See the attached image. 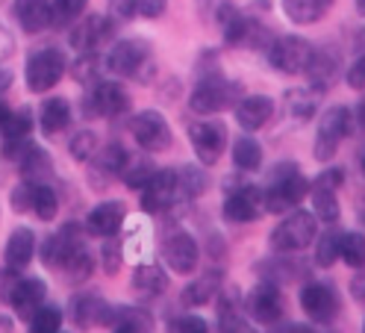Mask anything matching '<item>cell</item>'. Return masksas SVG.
Returning <instances> with one entry per match:
<instances>
[{
    "mask_svg": "<svg viewBox=\"0 0 365 333\" xmlns=\"http://www.w3.org/2000/svg\"><path fill=\"white\" fill-rule=\"evenodd\" d=\"M309 192V183L301 177L294 163L277 165V171L271 174L268 186L262 189V207L265 212H289V207H298Z\"/></svg>",
    "mask_w": 365,
    "mask_h": 333,
    "instance_id": "6da1fadb",
    "label": "cell"
},
{
    "mask_svg": "<svg viewBox=\"0 0 365 333\" xmlns=\"http://www.w3.org/2000/svg\"><path fill=\"white\" fill-rule=\"evenodd\" d=\"M354 127V116L348 106H333L327 109V113L322 116V121H318V130H315V160H333L339 145L345 142V136L351 133Z\"/></svg>",
    "mask_w": 365,
    "mask_h": 333,
    "instance_id": "7a4b0ae2",
    "label": "cell"
},
{
    "mask_svg": "<svg viewBox=\"0 0 365 333\" xmlns=\"http://www.w3.org/2000/svg\"><path fill=\"white\" fill-rule=\"evenodd\" d=\"M242 95V88L239 83H230V80H224L221 74L215 77H207V80H200L197 88L192 92V109L200 116H212V113H224L227 106H233Z\"/></svg>",
    "mask_w": 365,
    "mask_h": 333,
    "instance_id": "3957f363",
    "label": "cell"
},
{
    "mask_svg": "<svg viewBox=\"0 0 365 333\" xmlns=\"http://www.w3.org/2000/svg\"><path fill=\"white\" fill-rule=\"evenodd\" d=\"M318 233V225H315V215L312 212H304V210H294L292 215H286L277 227L271 233V245L277 251H304L312 245V239Z\"/></svg>",
    "mask_w": 365,
    "mask_h": 333,
    "instance_id": "277c9868",
    "label": "cell"
},
{
    "mask_svg": "<svg viewBox=\"0 0 365 333\" xmlns=\"http://www.w3.org/2000/svg\"><path fill=\"white\" fill-rule=\"evenodd\" d=\"M312 53H315V48L307 39L283 36V39H277L271 44L268 59H271L274 68L283 71V74H304L309 68V62H312Z\"/></svg>",
    "mask_w": 365,
    "mask_h": 333,
    "instance_id": "5b68a950",
    "label": "cell"
},
{
    "mask_svg": "<svg viewBox=\"0 0 365 333\" xmlns=\"http://www.w3.org/2000/svg\"><path fill=\"white\" fill-rule=\"evenodd\" d=\"M65 74V56L62 51H53V48H44L38 51L36 56H30L27 62V86L33 92H51V88L62 80Z\"/></svg>",
    "mask_w": 365,
    "mask_h": 333,
    "instance_id": "8992f818",
    "label": "cell"
},
{
    "mask_svg": "<svg viewBox=\"0 0 365 333\" xmlns=\"http://www.w3.org/2000/svg\"><path fill=\"white\" fill-rule=\"evenodd\" d=\"M86 248L83 242V230L77 225H65L56 236H51L48 242H44L41 248V260L48 269H65L68 262H71L74 257H80Z\"/></svg>",
    "mask_w": 365,
    "mask_h": 333,
    "instance_id": "52a82bcc",
    "label": "cell"
},
{
    "mask_svg": "<svg viewBox=\"0 0 365 333\" xmlns=\"http://www.w3.org/2000/svg\"><path fill=\"white\" fill-rule=\"evenodd\" d=\"M189 139H192L197 160L203 165H215L224 153V145H227V127L221 121H197L189 130Z\"/></svg>",
    "mask_w": 365,
    "mask_h": 333,
    "instance_id": "ba28073f",
    "label": "cell"
},
{
    "mask_svg": "<svg viewBox=\"0 0 365 333\" xmlns=\"http://www.w3.org/2000/svg\"><path fill=\"white\" fill-rule=\"evenodd\" d=\"M301 307H304V313L315 322V324H330L339 313V295L330 283H307L304 286V292H301Z\"/></svg>",
    "mask_w": 365,
    "mask_h": 333,
    "instance_id": "9c48e42d",
    "label": "cell"
},
{
    "mask_svg": "<svg viewBox=\"0 0 365 333\" xmlns=\"http://www.w3.org/2000/svg\"><path fill=\"white\" fill-rule=\"evenodd\" d=\"M133 139L139 142L145 150H165L171 145V127L168 121L156 113V109H148V113H139L130 124Z\"/></svg>",
    "mask_w": 365,
    "mask_h": 333,
    "instance_id": "30bf717a",
    "label": "cell"
},
{
    "mask_svg": "<svg viewBox=\"0 0 365 333\" xmlns=\"http://www.w3.org/2000/svg\"><path fill=\"white\" fill-rule=\"evenodd\" d=\"M150 59V48L148 41L142 39H124L118 41L115 48L109 51V59H106V68L112 74H121V77H133L142 71V65Z\"/></svg>",
    "mask_w": 365,
    "mask_h": 333,
    "instance_id": "8fae6325",
    "label": "cell"
},
{
    "mask_svg": "<svg viewBox=\"0 0 365 333\" xmlns=\"http://www.w3.org/2000/svg\"><path fill=\"white\" fill-rule=\"evenodd\" d=\"M245 307H247L250 319H257V322H262V324H274V322L283 319L286 301H283V292H280L274 283H259V286H254V290H250Z\"/></svg>",
    "mask_w": 365,
    "mask_h": 333,
    "instance_id": "7c38bea8",
    "label": "cell"
},
{
    "mask_svg": "<svg viewBox=\"0 0 365 333\" xmlns=\"http://www.w3.org/2000/svg\"><path fill=\"white\" fill-rule=\"evenodd\" d=\"M180 186H177V174L174 171H156L150 180L142 186V210L156 215V212H163L174 204V198H177Z\"/></svg>",
    "mask_w": 365,
    "mask_h": 333,
    "instance_id": "4fadbf2b",
    "label": "cell"
},
{
    "mask_svg": "<svg viewBox=\"0 0 365 333\" xmlns=\"http://www.w3.org/2000/svg\"><path fill=\"white\" fill-rule=\"evenodd\" d=\"M265 212L262 207V189L257 186H242L236 192H230V198L224 201V218L242 225V221H257Z\"/></svg>",
    "mask_w": 365,
    "mask_h": 333,
    "instance_id": "5bb4252c",
    "label": "cell"
},
{
    "mask_svg": "<svg viewBox=\"0 0 365 333\" xmlns=\"http://www.w3.org/2000/svg\"><path fill=\"white\" fill-rule=\"evenodd\" d=\"M339 186H341V171L339 168H330V171L315 177V183L309 189H312V207H315L318 218H324V221L339 218V201H336Z\"/></svg>",
    "mask_w": 365,
    "mask_h": 333,
    "instance_id": "9a60e30c",
    "label": "cell"
},
{
    "mask_svg": "<svg viewBox=\"0 0 365 333\" xmlns=\"http://www.w3.org/2000/svg\"><path fill=\"white\" fill-rule=\"evenodd\" d=\"M112 36V21L103 15H88L86 21L74 27L71 33V48L80 53H95L101 44H106Z\"/></svg>",
    "mask_w": 365,
    "mask_h": 333,
    "instance_id": "2e32d148",
    "label": "cell"
},
{
    "mask_svg": "<svg viewBox=\"0 0 365 333\" xmlns=\"http://www.w3.org/2000/svg\"><path fill=\"white\" fill-rule=\"evenodd\" d=\"M163 257L177 275H192L197 265V245L189 233H171L163 245Z\"/></svg>",
    "mask_w": 365,
    "mask_h": 333,
    "instance_id": "e0dca14e",
    "label": "cell"
},
{
    "mask_svg": "<svg viewBox=\"0 0 365 333\" xmlns=\"http://www.w3.org/2000/svg\"><path fill=\"white\" fill-rule=\"evenodd\" d=\"M88 103H91V113L95 116L115 118L130 106V98L124 92V86H118V83H98L95 92H91V98H88Z\"/></svg>",
    "mask_w": 365,
    "mask_h": 333,
    "instance_id": "ac0fdd59",
    "label": "cell"
},
{
    "mask_svg": "<svg viewBox=\"0 0 365 333\" xmlns=\"http://www.w3.org/2000/svg\"><path fill=\"white\" fill-rule=\"evenodd\" d=\"M124 215H127V207L121 201H106V204H98L95 210L88 212V233L91 236H115L118 227L124 225Z\"/></svg>",
    "mask_w": 365,
    "mask_h": 333,
    "instance_id": "d6986e66",
    "label": "cell"
},
{
    "mask_svg": "<svg viewBox=\"0 0 365 333\" xmlns=\"http://www.w3.org/2000/svg\"><path fill=\"white\" fill-rule=\"evenodd\" d=\"M71 316L80 327H95V324H112L115 309H112L106 301H101L98 295H80L71 304Z\"/></svg>",
    "mask_w": 365,
    "mask_h": 333,
    "instance_id": "ffe728a7",
    "label": "cell"
},
{
    "mask_svg": "<svg viewBox=\"0 0 365 333\" xmlns=\"http://www.w3.org/2000/svg\"><path fill=\"white\" fill-rule=\"evenodd\" d=\"M271 116H274V103L265 95H250L242 103H236V121H239L242 130L254 133V130L265 127L271 121Z\"/></svg>",
    "mask_w": 365,
    "mask_h": 333,
    "instance_id": "44dd1931",
    "label": "cell"
},
{
    "mask_svg": "<svg viewBox=\"0 0 365 333\" xmlns=\"http://www.w3.org/2000/svg\"><path fill=\"white\" fill-rule=\"evenodd\" d=\"M44 292H48L44 280H38V277L21 280V283L15 286V292H12L9 304L15 307V313H18L21 319H27V322H30V316L36 313V309L41 307V301H44Z\"/></svg>",
    "mask_w": 365,
    "mask_h": 333,
    "instance_id": "7402d4cb",
    "label": "cell"
},
{
    "mask_svg": "<svg viewBox=\"0 0 365 333\" xmlns=\"http://www.w3.org/2000/svg\"><path fill=\"white\" fill-rule=\"evenodd\" d=\"M15 18L27 33L51 27V0H15Z\"/></svg>",
    "mask_w": 365,
    "mask_h": 333,
    "instance_id": "603a6c76",
    "label": "cell"
},
{
    "mask_svg": "<svg viewBox=\"0 0 365 333\" xmlns=\"http://www.w3.org/2000/svg\"><path fill=\"white\" fill-rule=\"evenodd\" d=\"M33 254H36V236H33V230H27V227L12 230V236L6 242V251H4L9 269H24V265L33 260Z\"/></svg>",
    "mask_w": 365,
    "mask_h": 333,
    "instance_id": "cb8c5ba5",
    "label": "cell"
},
{
    "mask_svg": "<svg viewBox=\"0 0 365 333\" xmlns=\"http://www.w3.org/2000/svg\"><path fill=\"white\" fill-rule=\"evenodd\" d=\"M127 163V150L121 145H106V148H98L95 153V177L101 174V180L95 183H109L112 177H121V168Z\"/></svg>",
    "mask_w": 365,
    "mask_h": 333,
    "instance_id": "d4e9b609",
    "label": "cell"
},
{
    "mask_svg": "<svg viewBox=\"0 0 365 333\" xmlns=\"http://www.w3.org/2000/svg\"><path fill=\"white\" fill-rule=\"evenodd\" d=\"M333 0H283V12L294 24H312L327 15Z\"/></svg>",
    "mask_w": 365,
    "mask_h": 333,
    "instance_id": "484cf974",
    "label": "cell"
},
{
    "mask_svg": "<svg viewBox=\"0 0 365 333\" xmlns=\"http://www.w3.org/2000/svg\"><path fill=\"white\" fill-rule=\"evenodd\" d=\"M18 165H21V174H24L27 183H38V180H44V177L51 174V157L36 145H30L24 153H21Z\"/></svg>",
    "mask_w": 365,
    "mask_h": 333,
    "instance_id": "4316f807",
    "label": "cell"
},
{
    "mask_svg": "<svg viewBox=\"0 0 365 333\" xmlns=\"http://www.w3.org/2000/svg\"><path fill=\"white\" fill-rule=\"evenodd\" d=\"M218 292H221V277H218L215 272H210V275L197 277L192 286H186V290H182V304H186V307L210 304Z\"/></svg>",
    "mask_w": 365,
    "mask_h": 333,
    "instance_id": "83f0119b",
    "label": "cell"
},
{
    "mask_svg": "<svg viewBox=\"0 0 365 333\" xmlns=\"http://www.w3.org/2000/svg\"><path fill=\"white\" fill-rule=\"evenodd\" d=\"M68 121H71V103H68L65 98L44 101V106H41V130L48 133V136H53V133L65 130Z\"/></svg>",
    "mask_w": 365,
    "mask_h": 333,
    "instance_id": "f1b7e54d",
    "label": "cell"
},
{
    "mask_svg": "<svg viewBox=\"0 0 365 333\" xmlns=\"http://www.w3.org/2000/svg\"><path fill=\"white\" fill-rule=\"evenodd\" d=\"M88 0H51V27L53 30H65L77 24V18L86 12Z\"/></svg>",
    "mask_w": 365,
    "mask_h": 333,
    "instance_id": "f546056e",
    "label": "cell"
},
{
    "mask_svg": "<svg viewBox=\"0 0 365 333\" xmlns=\"http://www.w3.org/2000/svg\"><path fill=\"white\" fill-rule=\"evenodd\" d=\"M133 286L142 295H159V292H165L168 277H165V272L159 269V265H139L135 275H133Z\"/></svg>",
    "mask_w": 365,
    "mask_h": 333,
    "instance_id": "4dcf8cb0",
    "label": "cell"
},
{
    "mask_svg": "<svg viewBox=\"0 0 365 333\" xmlns=\"http://www.w3.org/2000/svg\"><path fill=\"white\" fill-rule=\"evenodd\" d=\"M153 174H156V168H153V163L148 157H127V163L121 168V177H124V183L130 189H142Z\"/></svg>",
    "mask_w": 365,
    "mask_h": 333,
    "instance_id": "1f68e13d",
    "label": "cell"
},
{
    "mask_svg": "<svg viewBox=\"0 0 365 333\" xmlns=\"http://www.w3.org/2000/svg\"><path fill=\"white\" fill-rule=\"evenodd\" d=\"M233 163L242 168V171H254L262 165V148L257 139L250 136H242L236 145H233Z\"/></svg>",
    "mask_w": 365,
    "mask_h": 333,
    "instance_id": "d6a6232c",
    "label": "cell"
},
{
    "mask_svg": "<svg viewBox=\"0 0 365 333\" xmlns=\"http://www.w3.org/2000/svg\"><path fill=\"white\" fill-rule=\"evenodd\" d=\"M62 327V309L56 304H41L30 316V333H59Z\"/></svg>",
    "mask_w": 365,
    "mask_h": 333,
    "instance_id": "836d02e7",
    "label": "cell"
},
{
    "mask_svg": "<svg viewBox=\"0 0 365 333\" xmlns=\"http://www.w3.org/2000/svg\"><path fill=\"white\" fill-rule=\"evenodd\" d=\"M339 260H345V265H351V269H362L365 265V236L362 233H341Z\"/></svg>",
    "mask_w": 365,
    "mask_h": 333,
    "instance_id": "e575fe53",
    "label": "cell"
},
{
    "mask_svg": "<svg viewBox=\"0 0 365 333\" xmlns=\"http://www.w3.org/2000/svg\"><path fill=\"white\" fill-rule=\"evenodd\" d=\"M33 212L41 221H51L59 212V198H56V192L51 186L36 183V189H33Z\"/></svg>",
    "mask_w": 365,
    "mask_h": 333,
    "instance_id": "d590c367",
    "label": "cell"
},
{
    "mask_svg": "<svg viewBox=\"0 0 365 333\" xmlns=\"http://www.w3.org/2000/svg\"><path fill=\"white\" fill-rule=\"evenodd\" d=\"M315 103H318V98H315L312 88H294V92L286 95L289 113L298 116V118H309V116L315 113Z\"/></svg>",
    "mask_w": 365,
    "mask_h": 333,
    "instance_id": "8d00e7d4",
    "label": "cell"
},
{
    "mask_svg": "<svg viewBox=\"0 0 365 333\" xmlns=\"http://www.w3.org/2000/svg\"><path fill=\"white\" fill-rule=\"evenodd\" d=\"M336 65H339V59H333V56H327V53H322V51H315L307 74L318 83V88H324V86L330 83V77L336 74Z\"/></svg>",
    "mask_w": 365,
    "mask_h": 333,
    "instance_id": "74e56055",
    "label": "cell"
},
{
    "mask_svg": "<svg viewBox=\"0 0 365 333\" xmlns=\"http://www.w3.org/2000/svg\"><path fill=\"white\" fill-rule=\"evenodd\" d=\"M339 251H341V233L330 230V233H324L322 239H318V245H315V262L327 269V265H333L339 260Z\"/></svg>",
    "mask_w": 365,
    "mask_h": 333,
    "instance_id": "f35d334b",
    "label": "cell"
},
{
    "mask_svg": "<svg viewBox=\"0 0 365 333\" xmlns=\"http://www.w3.org/2000/svg\"><path fill=\"white\" fill-rule=\"evenodd\" d=\"M30 130H33V113L30 109H15V113H9L6 124H4L6 139H30Z\"/></svg>",
    "mask_w": 365,
    "mask_h": 333,
    "instance_id": "ab89813d",
    "label": "cell"
},
{
    "mask_svg": "<svg viewBox=\"0 0 365 333\" xmlns=\"http://www.w3.org/2000/svg\"><path fill=\"white\" fill-rule=\"evenodd\" d=\"M112 322L121 324V327H127V330H133V333L150 330V316L145 313V309H135V307H121V309H115V319H112Z\"/></svg>",
    "mask_w": 365,
    "mask_h": 333,
    "instance_id": "60d3db41",
    "label": "cell"
},
{
    "mask_svg": "<svg viewBox=\"0 0 365 333\" xmlns=\"http://www.w3.org/2000/svg\"><path fill=\"white\" fill-rule=\"evenodd\" d=\"M221 333H257L250 327V322L242 316V309L233 304H224L221 307Z\"/></svg>",
    "mask_w": 365,
    "mask_h": 333,
    "instance_id": "b9f144b4",
    "label": "cell"
},
{
    "mask_svg": "<svg viewBox=\"0 0 365 333\" xmlns=\"http://www.w3.org/2000/svg\"><path fill=\"white\" fill-rule=\"evenodd\" d=\"M98 74H101V59L95 53H80V59L74 62L71 77L83 86H91V83H98Z\"/></svg>",
    "mask_w": 365,
    "mask_h": 333,
    "instance_id": "7bdbcfd3",
    "label": "cell"
},
{
    "mask_svg": "<svg viewBox=\"0 0 365 333\" xmlns=\"http://www.w3.org/2000/svg\"><path fill=\"white\" fill-rule=\"evenodd\" d=\"M98 136L95 133H88V130H83V133H77V136L71 139V157L74 160H80V163H86V160H91L98 153Z\"/></svg>",
    "mask_w": 365,
    "mask_h": 333,
    "instance_id": "ee69618b",
    "label": "cell"
},
{
    "mask_svg": "<svg viewBox=\"0 0 365 333\" xmlns=\"http://www.w3.org/2000/svg\"><path fill=\"white\" fill-rule=\"evenodd\" d=\"M168 330L171 333H210V324L200 316H180L168 324Z\"/></svg>",
    "mask_w": 365,
    "mask_h": 333,
    "instance_id": "f6af8a7d",
    "label": "cell"
},
{
    "mask_svg": "<svg viewBox=\"0 0 365 333\" xmlns=\"http://www.w3.org/2000/svg\"><path fill=\"white\" fill-rule=\"evenodd\" d=\"M18 283H21L18 269H9V265H6V269H0V301H9Z\"/></svg>",
    "mask_w": 365,
    "mask_h": 333,
    "instance_id": "bcb514c9",
    "label": "cell"
},
{
    "mask_svg": "<svg viewBox=\"0 0 365 333\" xmlns=\"http://www.w3.org/2000/svg\"><path fill=\"white\" fill-rule=\"evenodd\" d=\"M168 0H135V12L145 15V18H159L165 12Z\"/></svg>",
    "mask_w": 365,
    "mask_h": 333,
    "instance_id": "7dc6e473",
    "label": "cell"
},
{
    "mask_svg": "<svg viewBox=\"0 0 365 333\" xmlns=\"http://www.w3.org/2000/svg\"><path fill=\"white\" fill-rule=\"evenodd\" d=\"M33 189H36V183L18 186V189L12 192V207H15V210H30V207H33Z\"/></svg>",
    "mask_w": 365,
    "mask_h": 333,
    "instance_id": "c3c4849f",
    "label": "cell"
},
{
    "mask_svg": "<svg viewBox=\"0 0 365 333\" xmlns=\"http://www.w3.org/2000/svg\"><path fill=\"white\" fill-rule=\"evenodd\" d=\"M112 15L115 18H133L135 15V0H112Z\"/></svg>",
    "mask_w": 365,
    "mask_h": 333,
    "instance_id": "681fc988",
    "label": "cell"
},
{
    "mask_svg": "<svg viewBox=\"0 0 365 333\" xmlns=\"http://www.w3.org/2000/svg\"><path fill=\"white\" fill-rule=\"evenodd\" d=\"M348 83L354 88H365V56L359 62H354V68L348 71Z\"/></svg>",
    "mask_w": 365,
    "mask_h": 333,
    "instance_id": "f907efd6",
    "label": "cell"
},
{
    "mask_svg": "<svg viewBox=\"0 0 365 333\" xmlns=\"http://www.w3.org/2000/svg\"><path fill=\"white\" fill-rule=\"evenodd\" d=\"M103 262H106V272H109V275H115V272H118V251H115V245H106V251H103Z\"/></svg>",
    "mask_w": 365,
    "mask_h": 333,
    "instance_id": "816d5d0a",
    "label": "cell"
},
{
    "mask_svg": "<svg viewBox=\"0 0 365 333\" xmlns=\"http://www.w3.org/2000/svg\"><path fill=\"white\" fill-rule=\"evenodd\" d=\"M12 86V74L6 68H0V95H6V88Z\"/></svg>",
    "mask_w": 365,
    "mask_h": 333,
    "instance_id": "f5cc1de1",
    "label": "cell"
},
{
    "mask_svg": "<svg viewBox=\"0 0 365 333\" xmlns=\"http://www.w3.org/2000/svg\"><path fill=\"white\" fill-rule=\"evenodd\" d=\"M356 124H359V130H365V98L356 106Z\"/></svg>",
    "mask_w": 365,
    "mask_h": 333,
    "instance_id": "db71d44e",
    "label": "cell"
},
{
    "mask_svg": "<svg viewBox=\"0 0 365 333\" xmlns=\"http://www.w3.org/2000/svg\"><path fill=\"white\" fill-rule=\"evenodd\" d=\"M354 295H356L359 301H365V277H362V280H354Z\"/></svg>",
    "mask_w": 365,
    "mask_h": 333,
    "instance_id": "11a10c76",
    "label": "cell"
},
{
    "mask_svg": "<svg viewBox=\"0 0 365 333\" xmlns=\"http://www.w3.org/2000/svg\"><path fill=\"white\" fill-rule=\"evenodd\" d=\"M274 333H309V330L301 327V324H289V327H280V330H274Z\"/></svg>",
    "mask_w": 365,
    "mask_h": 333,
    "instance_id": "9f6ffc18",
    "label": "cell"
},
{
    "mask_svg": "<svg viewBox=\"0 0 365 333\" xmlns=\"http://www.w3.org/2000/svg\"><path fill=\"white\" fill-rule=\"evenodd\" d=\"M6 118H9V109H6L4 103H0V127H4V124H6Z\"/></svg>",
    "mask_w": 365,
    "mask_h": 333,
    "instance_id": "6f0895ef",
    "label": "cell"
},
{
    "mask_svg": "<svg viewBox=\"0 0 365 333\" xmlns=\"http://www.w3.org/2000/svg\"><path fill=\"white\" fill-rule=\"evenodd\" d=\"M356 9H359V12L365 15V0H356Z\"/></svg>",
    "mask_w": 365,
    "mask_h": 333,
    "instance_id": "680465c9",
    "label": "cell"
},
{
    "mask_svg": "<svg viewBox=\"0 0 365 333\" xmlns=\"http://www.w3.org/2000/svg\"><path fill=\"white\" fill-rule=\"evenodd\" d=\"M115 333H133V330H127V327H121V324H118V327H115Z\"/></svg>",
    "mask_w": 365,
    "mask_h": 333,
    "instance_id": "91938a15",
    "label": "cell"
},
{
    "mask_svg": "<svg viewBox=\"0 0 365 333\" xmlns=\"http://www.w3.org/2000/svg\"><path fill=\"white\" fill-rule=\"evenodd\" d=\"M362 171H365V157H362Z\"/></svg>",
    "mask_w": 365,
    "mask_h": 333,
    "instance_id": "94428289",
    "label": "cell"
},
{
    "mask_svg": "<svg viewBox=\"0 0 365 333\" xmlns=\"http://www.w3.org/2000/svg\"><path fill=\"white\" fill-rule=\"evenodd\" d=\"M362 333H365V324H362Z\"/></svg>",
    "mask_w": 365,
    "mask_h": 333,
    "instance_id": "6125c7cd",
    "label": "cell"
},
{
    "mask_svg": "<svg viewBox=\"0 0 365 333\" xmlns=\"http://www.w3.org/2000/svg\"><path fill=\"white\" fill-rule=\"evenodd\" d=\"M362 39H365V36H362Z\"/></svg>",
    "mask_w": 365,
    "mask_h": 333,
    "instance_id": "be15d7a7",
    "label": "cell"
},
{
    "mask_svg": "<svg viewBox=\"0 0 365 333\" xmlns=\"http://www.w3.org/2000/svg\"><path fill=\"white\" fill-rule=\"evenodd\" d=\"M59 333H62V330H59Z\"/></svg>",
    "mask_w": 365,
    "mask_h": 333,
    "instance_id": "e7e4bbea",
    "label": "cell"
}]
</instances>
